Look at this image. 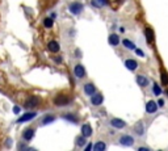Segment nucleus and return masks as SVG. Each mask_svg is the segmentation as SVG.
<instances>
[{"label":"nucleus","mask_w":168,"mask_h":151,"mask_svg":"<svg viewBox=\"0 0 168 151\" xmlns=\"http://www.w3.org/2000/svg\"><path fill=\"white\" fill-rule=\"evenodd\" d=\"M70 101H71V99L67 95H65V93H59V95H57L54 97V104L58 105V107H65Z\"/></svg>","instance_id":"f257e3e1"},{"label":"nucleus","mask_w":168,"mask_h":151,"mask_svg":"<svg viewBox=\"0 0 168 151\" xmlns=\"http://www.w3.org/2000/svg\"><path fill=\"white\" fill-rule=\"evenodd\" d=\"M81 11H83V4L81 3H72L70 5V12L72 15H80Z\"/></svg>","instance_id":"f03ea898"},{"label":"nucleus","mask_w":168,"mask_h":151,"mask_svg":"<svg viewBox=\"0 0 168 151\" xmlns=\"http://www.w3.org/2000/svg\"><path fill=\"white\" fill-rule=\"evenodd\" d=\"M120 143L124 146H133L134 144V138L131 135H124L120 138Z\"/></svg>","instance_id":"7ed1b4c3"},{"label":"nucleus","mask_w":168,"mask_h":151,"mask_svg":"<svg viewBox=\"0 0 168 151\" xmlns=\"http://www.w3.org/2000/svg\"><path fill=\"white\" fill-rule=\"evenodd\" d=\"M74 74H75V76H76V78H79V79L84 78V75H85L84 67H83L81 65H76V66H75V68H74Z\"/></svg>","instance_id":"20e7f679"},{"label":"nucleus","mask_w":168,"mask_h":151,"mask_svg":"<svg viewBox=\"0 0 168 151\" xmlns=\"http://www.w3.org/2000/svg\"><path fill=\"white\" fill-rule=\"evenodd\" d=\"M39 104V99L38 97H29L25 101V108H34Z\"/></svg>","instance_id":"39448f33"},{"label":"nucleus","mask_w":168,"mask_h":151,"mask_svg":"<svg viewBox=\"0 0 168 151\" xmlns=\"http://www.w3.org/2000/svg\"><path fill=\"white\" fill-rule=\"evenodd\" d=\"M158 110V104L155 101H148L146 104V112L147 113H155Z\"/></svg>","instance_id":"423d86ee"},{"label":"nucleus","mask_w":168,"mask_h":151,"mask_svg":"<svg viewBox=\"0 0 168 151\" xmlns=\"http://www.w3.org/2000/svg\"><path fill=\"white\" fill-rule=\"evenodd\" d=\"M81 135H84L85 138H89L91 135H92V128H91L88 123L81 126Z\"/></svg>","instance_id":"0eeeda50"},{"label":"nucleus","mask_w":168,"mask_h":151,"mask_svg":"<svg viewBox=\"0 0 168 151\" xmlns=\"http://www.w3.org/2000/svg\"><path fill=\"white\" fill-rule=\"evenodd\" d=\"M47 49L51 51V53H58L60 49V46H59V44H58L57 41H50L49 42V45H47Z\"/></svg>","instance_id":"6e6552de"},{"label":"nucleus","mask_w":168,"mask_h":151,"mask_svg":"<svg viewBox=\"0 0 168 151\" xmlns=\"http://www.w3.org/2000/svg\"><path fill=\"white\" fill-rule=\"evenodd\" d=\"M125 66L127 67V70L134 71V70H137V67H138V63H137L134 59H127L126 62H125Z\"/></svg>","instance_id":"1a4fd4ad"},{"label":"nucleus","mask_w":168,"mask_h":151,"mask_svg":"<svg viewBox=\"0 0 168 151\" xmlns=\"http://www.w3.org/2000/svg\"><path fill=\"white\" fill-rule=\"evenodd\" d=\"M34 117H36V113H33V112H30V113H25V114H24V116H21V117H20V118L17 120V121H19L20 123H21V122H26V121H30L32 118H34Z\"/></svg>","instance_id":"9d476101"},{"label":"nucleus","mask_w":168,"mask_h":151,"mask_svg":"<svg viewBox=\"0 0 168 151\" xmlns=\"http://www.w3.org/2000/svg\"><path fill=\"white\" fill-rule=\"evenodd\" d=\"M103 95H100V93H97V95H92V99H91V102H92L93 105H100V104H103Z\"/></svg>","instance_id":"9b49d317"},{"label":"nucleus","mask_w":168,"mask_h":151,"mask_svg":"<svg viewBox=\"0 0 168 151\" xmlns=\"http://www.w3.org/2000/svg\"><path fill=\"white\" fill-rule=\"evenodd\" d=\"M111 123H112L113 128H116V129H121V128H124V126L126 125V123H125V121H122L120 118H113Z\"/></svg>","instance_id":"f8f14e48"},{"label":"nucleus","mask_w":168,"mask_h":151,"mask_svg":"<svg viewBox=\"0 0 168 151\" xmlns=\"http://www.w3.org/2000/svg\"><path fill=\"white\" fill-rule=\"evenodd\" d=\"M84 92L87 93L88 96H92L93 93L96 92V88H95V86H93V84L88 83V84H85V86H84Z\"/></svg>","instance_id":"ddd939ff"},{"label":"nucleus","mask_w":168,"mask_h":151,"mask_svg":"<svg viewBox=\"0 0 168 151\" xmlns=\"http://www.w3.org/2000/svg\"><path fill=\"white\" fill-rule=\"evenodd\" d=\"M23 137H24V139H26V141L32 139V138L34 137V129H32V128L26 129V130L23 133Z\"/></svg>","instance_id":"4468645a"},{"label":"nucleus","mask_w":168,"mask_h":151,"mask_svg":"<svg viewBox=\"0 0 168 151\" xmlns=\"http://www.w3.org/2000/svg\"><path fill=\"white\" fill-rule=\"evenodd\" d=\"M137 83H138L140 87H146V86H148V80H147V78L143 76V75H138V76H137Z\"/></svg>","instance_id":"2eb2a0df"},{"label":"nucleus","mask_w":168,"mask_h":151,"mask_svg":"<svg viewBox=\"0 0 168 151\" xmlns=\"http://www.w3.org/2000/svg\"><path fill=\"white\" fill-rule=\"evenodd\" d=\"M145 34H146V40H147L148 44H151L152 40H154V32H152L151 28H146L145 29Z\"/></svg>","instance_id":"dca6fc26"},{"label":"nucleus","mask_w":168,"mask_h":151,"mask_svg":"<svg viewBox=\"0 0 168 151\" xmlns=\"http://www.w3.org/2000/svg\"><path fill=\"white\" fill-rule=\"evenodd\" d=\"M109 44H111L112 46H117V45L120 44V37H118L117 34H111L109 36Z\"/></svg>","instance_id":"f3484780"},{"label":"nucleus","mask_w":168,"mask_h":151,"mask_svg":"<svg viewBox=\"0 0 168 151\" xmlns=\"http://www.w3.org/2000/svg\"><path fill=\"white\" fill-rule=\"evenodd\" d=\"M134 129H135V133H137L138 135H142L143 133H145V130H143V129H145V126H143L142 122H138V123H137Z\"/></svg>","instance_id":"a211bd4d"},{"label":"nucleus","mask_w":168,"mask_h":151,"mask_svg":"<svg viewBox=\"0 0 168 151\" xmlns=\"http://www.w3.org/2000/svg\"><path fill=\"white\" fill-rule=\"evenodd\" d=\"M105 149H106V146H105V143H103V142H97V143L93 146V150L95 151H103V150H105Z\"/></svg>","instance_id":"6ab92c4d"},{"label":"nucleus","mask_w":168,"mask_h":151,"mask_svg":"<svg viewBox=\"0 0 168 151\" xmlns=\"http://www.w3.org/2000/svg\"><path fill=\"white\" fill-rule=\"evenodd\" d=\"M122 44H124V46L126 47V49H130V50H134V49H135V45H134L131 41H129V40H125L124 42H122Z\"/></svg>","instance_id":"aec40b11"},{"label":"nucleus","mask_w":168,"mask_h":151,"mask_svg":"<svg viewBox=\"0 0 168 151\" xmlns=\"http://www.w3.org/2000/svg\"><path fill=\"white\" fill-rule=\"evenodd\" d=\"M53 19L51 17H46V19L44 20V25H45V28H51L53 26Z\"/></svg>","instance_id":"412c9836"},{"label":"nucleus","mask_w":168,"mask_h":151,"mask_svg":"<svg viewBox=\"0 0 168 151\" xmlns=\"http://www.w3.org/2000/svg\"><path fill=\"white\" fill-rule=\"evenodd\" d=\"M160 79H161V83H163L164 86H168V75L166 74V72H161Z\"/></svg>","instance_id":"4be33fe9"},{"label":"nucleus","mask_w":168,"mask_h":151,"mask_svg":"<svg viewBox=\"0 0 168 151\" xmlns=\"http://www.w3.org/2000/svg\"><path fill=\"white\" fill-rule=\"evenodd\" d=\"M84 143H85V137H84V135L76 138V144H78V146H83Z\"/></svg>","instance_id":"5701e85b"},{"label":"nucleus","mask_w":168,"mask_h":151,"mask_svg":"<svg viewBox=\"0 0 168 151\" xmlns=\"http://www.w3.org/2000/svg\"><path fill=\"white\" fill-rule=\"evenodd\" d=\"M54 120H55V117L54 116H46L44 118V123H50V122H53Z\"/></svg>","instance_id":"b1692460"},{"label":"nucleus","mask_w":168,"mask_h":151,"mask_svg":"<svg viewBox=\"0 0 168 151\" xmlns=\"http://www.w3.org/2000/svg\"><path fill=\"white\" fill-rule=\"evenodd\" d=\"M154 93H155V95H156V96H159V95H160V93H161V89H160V87H159L156 83L154 84Z\"/></svg>","instance_id":"393cba45"},{"label":"nucleus","mask_w":168,"mask_h":151,"mask_svg":"<svg viewBox=\"0 0 168 151\" xmlns=\"http://www.w3.org/2000/svg\"><path fill=\"white\" fill-rule=\"evenodd\" d=\"M135 53H137V54H138V55H139V57H145V53H143V51H142V50H139V49H138V50H135Z\"/></svg>","instance_id":"a878e982"},{"label":"nucleus","mask_w":168,"mask_h":151,"mask_svg":"<svg viewBox=\"0 0 168 151\" xmlns=\"http://www.w3.org/2000/svg\"><path fill=\"white\" fill-rule=\"evenodd\" d=\"M66 118L70 120V121H72V122H75V121H76V118H75L74 116H66Z\"/></svg>","instance_id":"bb28decb"},{"label":"nucleus","mask_w":168,"mask_h":151,"mask_svg":"<svg viewBox=\"0 0 168 151\" xmlns=\"http://www.w3.org/2000/svg\"><path fill=\"white\" fill-rule=\"evenodd\" d=\"M13 112H15V113H19V112H20V108H19V107H15V108H13Z\"/></svg>","instance_id":"cd10ccee"},{"label":"nucleus","mask_w":168,"mask_h":151,"mask_svg":"<svg viewBox=\"0 0 168 151\" xmlns=\"http://www.w3.org/2000/svg\"><path fill=\"white\" fill-rule=\"evenodd\" d=\"M158 104H159V107H163V105H164V101H163V99H161V100H159V102H158Z\"/></svg>","instance_id":"c85d7f7f"},{"label":"nucleus","mask_w":168,"mask_h":151,"mask_svg":"<svg viewBox=\"0 0 168 151\" xmlns=\"http://www.w3.org/2000/svg\"><path fill=\"white\" fill-rule=\"evenodd\" d=\"M100 3H101V5H105L106 3H108V0H99Z\"/></svg>","instance_id":"c756f323"},{"label":"nucleus","mask_w":168,"mask_h":151,"mask_svg":"<svg viewBox=\"0 0 168 151\" xmlns=\"http://www.w3.org/2000/svg\"><path fill=\"white\" fill-rule=\"evenodd\" d=\"M91 149H92V146H91V143H89V144H88V146H87V147H85V150H87V151H89Z\"/></svg>","instance_id":"7c9ffc66"},{"label":"nucleus","mask_w":168,"mask_h":151,"mask_svg":"<svg viewBox=\"0 0 168 151\" xmlns=\"http://www.w3.org/2000/svg\"><path fill=\"white\" fill-rule=\"evenodd\" d=\"M167 96H168V91H167Z\"/></svg>","instance_id":"2f4dec72"}]
</instances>
